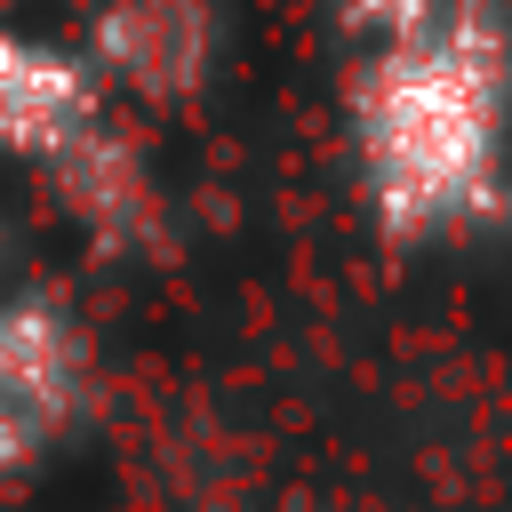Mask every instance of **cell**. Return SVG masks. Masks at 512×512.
Here are the masks:
<instances>
[{
  "mask_svg": "<svg viewBox=\"0 0 512 512\" xmlns=\"http://www.w3.org/2000/svg\"><path fill=\"white\" fill-rule=\"evenodd\" d=\"M496 144H504L496 0H448L416 40L360 56L352 152L376 224L416 240L496 216Z\"/></svg>",
  "mask_w": 512,
  "mask_h": 512,
  "instance_id": "obj_1",
  "label": "cell"
},
{
  "mask_svg": "<svg viewBox=\"0 0 512 512\" xmlns=\"http://www.w3.org/2000/svg\"><path fill=\"white\" fill-rule=\"evenodd\" d=\"M88 400V336L56 304H0V472L32 464Z\"/></svg>",
  "mask_w": 512,
  "mask_h": 512,
  "instance_id": "obj_2",
  "label": "cell"
},
{
  "mask_svg": "<svg viewBox=\"0 0 512 512\" xmlns=\"http://www.w3.org/2000/svg\"><path fill=\"white\" fill-rule=\"evenodd\" d=\"M96 128V72L40 32L0 24V152L64 160Z\"/></svg>",
  "mask_w": 512,
  "mask_h": 512,
  "instance_id": "obj_3",
  "label": "cell"
},
{
  "mask_svg": "<svg viewBox=\"0 0 512 512\" xmlns=\"http://www.w3.org/2000/svg\"><path fill=\"white\" fill-rule=\"evenodd\" d=\"M208 48H216L208 0H112L96 32V56L112 64V80L144 88L152 104L192 96L208 72Z\"/></svg>",
  "mask_w": 512,
  "mask_h": 512,
  "instance_id": "obj_4",
  "label": "cell"
},
{
  "mask_svg": "<svg viewBox=\"0 0 512 512\" xmlns=\"http://www.w3.org/2000/svg\"><path fill=\"white\" fill-rule=\"evenodd\" d=\"M448 0H344V32L376 56V48H400V40H416L432 16H440Z\"/></svg>",
  "mask_w": 512,
  "mask_h": 512,
  "instance_id": "obj_5",
  "label": "cell"
}]
</instances>
